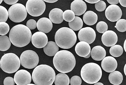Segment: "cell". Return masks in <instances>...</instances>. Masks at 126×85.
Returning a JSON list of instances; mask_svg holds the SVG:
<instances>
[{
  "label": "cell",
  "mask_w": 126,
  "mask_h": 85,
  "mask_svg": "<svg viewBox=\"0 0 126 85\" xmlns=\"http://www.w3.org/2000/svg\"><path fill=\"white\" fill-rule=\"evenodd\" d=\"M53 63L55 68L62 73H68L72 71L76 65L75 56L69 51L61 50L54 57Z\"/></svg>",
  "instance_id": "obj_1"
},
{
  "label": "cell",
  "mask_w": 126,
  "mask_h": 85,
  "mask_svg": "<svg viewBox=\"0 0 126 85\" xmlns=\"http://www.w3.org/2000/svg\"><path fill=\"white\" fill-rule=\"evenodd\" d=\"M32 34L30 29L24 25L14 26L9 34L10 41L14 46L22 47L27 46L31 42Z\"/></svg>",
  "instance_id": "obj_2"
},
{
  "label": "cell",
  "mask_w": 126,
  "mask_h": 85,
  "mask_svg": "<svg viewBox=\"0 0 126 85\" xmlns=\"http://www.w3.org/2000/svg\"><path fill=\"white\" fill-rule=\"evenodd\" d=\"M56 78L52 68L47 64H41L34 69L32 74L33 82L36 85H52Z\"/></svg>",
  "instance_id": "obj_3"
},
{
  "label": "cell",
  "mask_w": 126,
  "mask_h": 85,
  "mask_svg": "<svg viewBox=\"0 0 126 85\" xmlns=\"http://www.w3.org/2000/svg\"><path fill=\"white\" fill-rule=\"evenodd\" d=\"M55 41L59 47L68 49L76 43L77 36L75 32L67 27H63L58 29L55 35Z\"/></svg>",
  "instance_id": "obj_4"
},
{
  "label": "cell",
  "mask_w": 126,
  "mask_h": 85,
  "mask_svg": "<svg viewBox=\"0 0 126 85\" xmlns=\"http://www.w3.org/2000/svg\"><path fill=\"white\" fill-rule=\"evenodd\" d=\"M102 71L100 66L96 63L91 62L83 66L81 70L82 79L88 84L96 83L102 78Z\"/></svg>",
  "instance_id": "obj_5"
},
{
  "label": "cell",
  "mask_w": 126,
  "mask_h": 85,
  "mask_svg": "<svg viewBox=\"0 0 126 85\" xmlns=\"http://www.w3.org/2000/svg\"><path fill=\"white\" fill-rule=\"evenodd\" d=\"M0 67L4 72L8 73H13L19 68L21 61L16 54L7 53L1 57L0 61Z\"/></svg>",
  "instance_id": "obj_6"
},
{
  "label": "cell",
  "mask_w": 126,
  "mask_h": 85,
  "mask_svg": "<svg viewBox=\"0 0 126 85\" xmlns=\"http://www.w3.org/2000/svg\"><path fill=\"white\" fill-rule=\"evenodd\" d=\"M9 17L15 22H20L24 21L27 16V11L24 5L20 3L12 5L8 10Z\"/></svg>",
  "instance_id": "obj_7"
},
{
  "label": "cell",
  "mask_w": 126,
  "mask_h": 85,
  "mask_svg": "<svg viewBox=\"0 0 126 85\" xmlns=\"http://www.w3.org/2000/svg\"><path fill=\"white\" fill-rule=\"evenodd\" d=\"M21 65L24 67L32 69L36 67L39 64V56L34 51L27 50L24 51L20 57Z\"/></svg>",
  "instance_id": "obj_8"
},
{
  "label": "cell",
  "mask_w": 126,
  "mask_h": 85,
  "mask_svg": "<svg viewBox=\"0 0 126 85\" xmlns=\"http://www.w3.org/2000/svg\"><path fill=\"white\" fill-rule=\"evenodd\" d=\"M26 8L30 15L37 17L44 12L46 4L43 0H28L26 4Z\"/></svg>",
  "instance_id": "obj_9"
},
{
  "label": "cell",
  "mask_w": 126,
  "mask_h": 85,
  "mask_svg": "<svg viewBox=\"0 0 126 85\" xmlns=\"http://www.w3.org/2000/svg\"><path fill=\"white\" fill-rule=\"evenodd\" d=\"M96 36V33L94 29L90 27L82 28L78 34V37L80 41L85 42L89 44L94 42Z\"/></svg>",
  "instance_id": "obj_10"
},
{
  "label": "cell",
  "mask_w": 126,
  "mask_h": 85,
  "mask_svg": "<svg viewBox=\"0 0 126 85\" xmlns=\"http://www.w3.org/2000/svg\"><path fill=\"white\" fill-rule=\"evenodd\" d=\"M105 15L107 19L109 21L115 22L121 19L122 16V11L118 5H111L107 8Z\"/></svg>",
  "instance_id": "obj_11"
},
{
  "label": "cell",
  "mask_w": 126,
  "mask_h": 85,
  "mask_svg": "<svg viewBox=\"0 0 126 85\" xmlns=\"http://www.w3.org/2000/svg\"><path fill=\"white\" fill-rule=\"evenodd\" d=\"M14 79L17 85H27L31 83L32 77L30 72L27 70H20L16 72Z\"/></svg>",
  "instance_id": "obj_12"
},
{
  "label": "cell",
  "mask_w": 126,
  "mask_h": 85,
  "mask_svg": "<svg viewBox=\"0 0 126 85\" xmlns=\"http://www.w3.org/2000/svg\"><path fill=\"white\" fill-rule=\"evenodd\" d=\"M31 42L32 45L36 48H41L45 47L48 42V38L45 33L37 32L32 36Z\"/></svg>",
  "instance_id": "obj_13"
},
{
  "label": "cell",
  "mask_w": 126,
  "mask_h": 85,
  "mask_svg": "<svg viewBox=\"0 0 126 85\" xmlns=\"http://www.w3.org/2000/svg\"><path fill=\"white\" fill-rule=\"evenodd\" d=\"M102 41L105 46L112 47L116 44L118 40L117 35L114 31L107 30L102 35Z\"/></svg>",
  "instance_id": "obj_14"
},
{
  "label": "cell",
  "mask_w": 126,
  "mask_h": 85,
  "mask_svg": "<svg viewBox=\"0 0 126 85\" xmlns=\"http://www.w3.org/2000/svg\"><path fill=\"white\" fill-rule=\"evenodd\" d=\"M101 66L105 71L108 73L114 72L118 66L116 60L112 56H107L102 60Z\"/></svg>",
  "instance_id": "obj_15"
},
{
  "label": "cell",
  "mask_w": 126,
  "mask_h": 85,
  "mask_svg": "<svg viewBox=\"0 0 126 85\" xmlns=\"http://www.w3.org/2000/svg\"><path fill=\"white\" fill-rule=\"evenodd\" d=\"M87 5L82 0H75L71 4V9L75 14V16H81L84 14L86 11Z\"/></svg>",
  "instance_id": "obj_16"
},
{
  "label": "cell",
  "mask_w": 126,
  "mask_h": 85,
  "mask_svg": "<svg viewBox=\"0 0 126 85\" xmlns=\"http://www.w3.org/2000/svg\"><path fill=\"white\" fill-rule=\"evenodd\" d=\"M75 52L78 55L81 57H85L88 56L91 52L90 46L85 42H80L75 46Z\"/></svg>",
  "instance_id": "obj_17"
},
{
  "label": "cell",
  "mask_w": 126,
  "mask_h": 85,
  "mask_svg": "<svg viewBox=\"0 0 126 85\" xmlns=\"http://www.w3.org/2000/svg\"><path fill=\"white\" fill-rule=\"evenodd\" d=\"M52 27V22L47 18H41L37 22V28L38 30L45 34L50 32Z\"/></svg>",
  "instance_id": "obj_18"
},
{
  "label": "cell",
  "mask_w": 126,
  "mask_h": 85,
  "mask_svg": "<svg viewBox=\"0 0 126 85\" xmlns=\"http://www.w3.org/2000/svg\"><path fill=\"white\" fill-rule=\"evenodd\" d=\"M63 11L61 9L54 8L53 9L49 12V20L53 23L55 24L61 23L63 21Z\"/></svg>",
  "instance_id": "obj_19"
},
{
  "label": "cell",
  "mask_w": 126,
  "mask_h": 85,
  "mask_svg": "<svg viewBox=\"0 0 126 85\" xmlns=\"http://www.w3.org/2000/svg\"><path fill=\"white\" fill-rule=\"evenodd\" d=\"M92 58L96 61H102L106 56V51L102 46H97L93 47L91 51Z\"/></svg>",
  "instance_id": "obj_20"
},
{
  "label": "cell",
  "mask_w": 126,
  "mask_h": 85,
  "mask_svg": "<svg viewBox=\"0 0 126 85\" xmlns=\"http://www.w3.org/2000/svg\"><path fill=\"white\" fill-rule=\"evenodd\" d=\"M83 20L84 23L87 25H94L97 21L98 16L96 13L93 11H87L83 16Z\"/></svg>",
  "instance_id": "obj_21"
},
{
  "label": "cell",
  "mask_w": 126,
  "mask_h": 85,
  "mask_svg": "<svg viewBox=\"0 0 126 85\" xmlns=\"http://www.w3.org/2000/svg\"><path fill=\"white\" fill-rule=\"evenodd\" d=\"M59 50V46L56 42L52 41L48 42L47 45L44 47L45 53L49 56H55Z\"/></svg>",
  "instance_id": "obj_22"
},
{
  "label": "cell",
  "mask_w": 126,
  "mask_h": 85,
  "mask_svg": "<svg viewBox=\"0 0 126 85\" xmlns=\"http://www.w3.org/2000/svg\"><path fill=\"white\" fill-rule=\"evenodd\" d=\"M109 79L110 82L114 85L121 84L123 78L122 73L118 71H114L111 72L109 75Z\"/></svg>",
  "instance_id": "obj_23"
},
{
  "label": "cell",
  "mask_w": 126,
  "mask_h": 85,
  "mask_svg": "<svg viewBox=\"0 0 126 85\" xmlns=\"http://www.w3.org/2000/svg\"><path fill=\"white\" fill-rule=\"evenodd\" d=\"M69 77L64 73H59L56 76L54 83L55 85H69Z\"/></svg>",
  "instance_id": "obj_24"
},
{
  "label": "cell",
  "mask_w": 126,
  "mask_h": 85,
  "mask_svg": "<svg viewBox=\"0 0 126 85\" xmlns=\"http://www.w3.org/2000/svg\"><path fill=\"white\" fill-rule=\"evenodd\" d=\"M68 25L70 29L73 31H77L82 29L83 26V22L81 18L75 16L73 21L68 22Z\"/></svg>",
  "instance_id": "obj_25"
},
{
  "label": "cell",
  "mask_w": 126,
  "mask_h": 85,
  "mask_svg": "<svg viewBox=\"0 0 126 85\" xmlns=\"http://www.w3.org/2000/svg\"><path fill=\"white\" fill-rule=\"evenodd\" d=\"M11 42L10 38L6 36H0V50L5 51L11 47Z\"/></svg>",
  "instance_id": "obj_26"
},
{
  "label": "cell",
  "mask_w": 126,
  "mask_h": 85,
  "mask_svg": "<svg viewBox=\"0 0 126 85\" xmlns=\"http://www.w3.org/2000/svg\"><path fill=\"white\" fill-rule=\"evenodd\" d=\"M123 52V49L122 46L119 45H115L110 48V54L114 57L121 56Z\"/></svg>",
  "instance_id": "obj_27"
},
{
  "label": "cell",
  "mask_w": 126,
  "mask_h": 85,
  "mask_svg": "<svg viewBox=\"0 0 126 85\" xmlns=\"http://www.w3.org/2000/svg\"><path fill=\"white\" fill-rule=\"evenodd\" d=\"M74 12L71 10H67L63 13V20L67 22H71L74 20L75 17Z\"/></svg>",
  "instance_id": "obj_28"
},
{
  "label": "cell",
  "mask_w": 126,
  "mask_h": 85,
  "mask_svg": "<svg viewBox=\"0 0 126 85\" xmlns=\"http://www.w3.org/2000/svg\"><path fill=\"white\" fill-rule=\"evenodd\" d=\"M117 30L120 32H123L126 31V20L120 19L118 20L115 26Z\"/></svg>",
  "instance_id": "obj_29"
},
{
  "label": "cell",
  "mask_w": 126,
  "mask_h": 85,
  "mask_svg": "<svg viewBox=\"0 0 126 85\" xmlns=\"http://www.w3.org/2000/svg\"><path fill=\"white\" fill-rule=\"evenodd\" d=\"M0 21L6 22L9 17V13L6 8L4 7L0 6Z\"/></svg>",
  "instance_id": "obj_30"
},
{
  "label": "cell",
  "mask_w": 126,
  "mask_h": 85,
  "mask_svg": "<svg viewBox=\"0 0 126 85\" xmlns=\"http://www.w3.org/2000/svg\"><path fill=\"white\" fill-rule=\"evenodd\" d=\"M96 28L97 31L99 33L103 34L107 31L108 25L104 21H100L96 24Z\"/></svg>",
  "instance_id": "obj_31"
},
{
  "label": "cell",
  "mask_w": 126,
  "mask_h": 85,
  "mask_svg": "<svg viewBox=\"0 0 126 85\" xmlns=\"http://www.w3.org/2000/svg\"><path fill=\"white\" fill-rule=\"evenodd\" d=\"M10 27L8 24L5 22H0V35L5 36L9 32Z\"/></svg>",
  "instance_id": "obj_32"
},
{
  "label": "cell",
  "mask_w": 126,
  "mask_h": 85,
  "mask_svg": "<svg viewBox=\"0 0 126 85\" xmlns=\"http://www.w3.org/2000/svg\"><path fill=\"white\" fill-rule=\"evenodd\" d=\"M95 7L97 11L100 12H102L106 9V3L104 1L100 0L97 3H95Z\"/></svg>",
  "instance_id": "obj_33"
},
{
  "label": "cell",
  "mask_w": 126,
  "mask_h": 85,
  "mask_svg": "<svg viewBox=\"0 0 126 85\" xmlns=\"http://www.w3.org/2000/svg\"><path fill=\"white\" fill-rule=\"evenodd\" d=\"M70 84L71 85H81L82 84L81 79L79 76H74L71 78Z\"/></svg>",
  "instance_id": "obj_34"
},
{
  "label": "cell",
  "mask_w": 126,
  "mask_h": 85,
  "mask_svg": "<svg viewBox=\"0 0 126 85\" xmlns=\"http://www.w3.org/2000/svg\"><path fill=\"white\" fill-rule=\"evenodd\" d=\"M26 25L30 30H32L35 29L37 27V23L35 20L30 19L27 21Z\"/></svg>",
  "instance_id": "obj_35"
},
{
  "label": "cell",
  "mask_w": 126,
  "mask_h": 85,
  "mask_svg": "<svg viewBox=\"0 0 126 85\" xmlns=\"http://www.w3.org/2000/svg\"><path fill=\"white\" fill-rule=\"evenodd\" d=\"M15 82L14 79L11 77H7L4 79V85H14Z\"/></svg>",
  "instance_id": "obj_36"
},
{
  "label": "cell",
  "mask_w": 126,
  "mask_h": 85,
  "mask_svg": "<svg viewBox=\"0 0 126 85\" xmlns=\"http://www.w3.org/2000/svg\"><path fill=\"white\" fill-rule=\"evenodd\" d=\"M4 1L6 4L13 5L16 4L18 0H4Z\"/></svg>",
  "instance_id": "obj_37"
},
{
  "label": "cell",
  "mask_w": 126,
  "mask_h": 85,
  "mask_svg": "<svg viewBox=\"0 0 126 85\" xmlns=\"http://www.w3.org/2000/svg\"><path fill=\"white\" fill-rule=\"evenodd\" d=\"M107 1L111 5H116L119 3V0H107Z\"/></svg>",
  "instance_id": "obj_38"
},
{
  "label": "cell",
  "mask_w": 126,
  "mask_h": 85,
  "mask_svg": "<svg viewBox=\"0 0 126 85\" xmlns=\"http://www.w3.org/2000/svg\"><path fill=\"white\" fill-rule=\"evenodd\" d=\"M85 1L90 4H95L99 1L100 0H85Z\"/></svg>",
  "instance_id": "obj_39"
},
{
  "label": "cell",
  "mask_w": 126,
  "mask_h": 85,
  "mask_svg": "<svg viewBox=\"0 0 126 85\" xmlns=\"http://www.w3.org/2000/svg\"><path fill=\"white\" fill-rule=\"evenodd\" d=\"M119 1L122 6L126 7V0H119Z\"/></svg>",
  "instance_id": "obj_40"
},
{
  "label": "cell",
  "mask_w": 126,
  "mask_h": 85,
  "mask_svg": "<svg viewBox=\"0 0 126 85\" xmlns=\"http://www.w3.org/2000/svg\"><path fill=\"white\" fill-rule=\"evenodd\" d=\"M44 1L49 3H53L57 1V0H44Z\"/></svg>",
  "instance_id": "obj_41"
},
{
  "label": "cell",
  "mask_w": 126,
  "mask_h": 85,
  "mask_svg": "<svg viewBox=\"0 0 126 85\" xmlns=\"http://www.w3.org/2000/svg\"><path fill=\"white\" fill-rule=\"evenodd\" d=\"M124 48L125 51L126 53V39L124 42Z\"/></svg>",
  "instance_id": "obj_42"
},
{
  "label": "cell",
  "mask_w": 126,
  "mask_h": 85,
  "mask_svg": "<svg viewBox=\"0 0 126 85\" xmlns=\"http://www.w3.org/2000/svg\"><path fill=\"white\" fill-rule=\"evenodd\" d=\"M94 85H104L101 82H97L95 83Z\"/></svg>",
  "instance_id": "obj_43"
},
{
  "label": "cell",
  "mask_w": 126,
  "mask_h": 85,
  "mask_svg": "<svg viewBox=\"0 0 126 85\" xmlns=\"http://www.w3.org/2000/svg\"><path fill=\"white\" fill-rule=\"evenodd\" d=\"M124 72L126 76V64L125 65L124 67Z\"/></svg>",
  "instance_id": "obj_44"
},
{
  "label": "cell",
  "mask_w": 126,
  "mask_h": 85,
  "mask_svg": "<svg viewBox=\"0 0 126 85\" xmlns=\"http://www.w3.org/2000/svg\"><path fill=\"white\" fill-rule=\"evenodd\" d=\"M91 56V54H89L88 56H86V57H84V58H89Z\"/></svg>",
  "instance_id": "obj_45"
},
{
  "label": "cell",
  "mask_w": 126,
  "mask_h": 85,
  "mask_svg": "<svg viewBox=\"0 0 126 85\" xmlns=\"http://www.w3.org/2000/svg\"><path fill=\"white\" fill-rule=\"evenodd\" d=\"M27 85H36L35 84H28Z\"/></svg>",
  "instance_id": "obj_46"
},
{
  "label": "cell",
  "mask_w": 126,
  "mask_h": 85,
  "mask_svg": "<svg viewBox=\"0 0 126 85\" xmlns=\"http://www.w3.org/2000/svg\"><path fill=\"white\" fill-rule=\"evenodd\" d=\"M2 1H3V0H0V4H1V3Z\"/></svg>",
  "instance_id": "obj_47"
}]
</instances>
